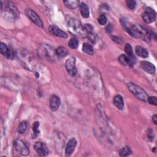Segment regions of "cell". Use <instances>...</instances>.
<instances>
[{
	"instance_id": "6",
	"label": "cell",
	"mask_w": 157,
	"mask_h": 157,
	"mask_svg": "<svg viewBox=\"0 0 157 157\" xmlns=\"http://www.w3.org/2000/svg\"><path fill=\"white\" fill-rule=\"evenodd\" d=\"M75 61V57L71 56L66 60L65 63V67L67 73L72 76H75L77 73Z\"/></svg>"
},
{
	"instance_id": "20",
	"label": "cell",
	"mask_w": 157,
	"mask_h": 157,
	"mask_svg": "<svg viewBox=\"0 0 157 157\" xmlns=\"http://www.w3.org/2000/svg\"><path fill=\"white\" fill-rule=\"evenodd\" d=\"M64 5L66 7L70 9H76L79 5V1L77 0H72V1H63Z\"/></svg>"
},
{
	"instance_id": "16",
	"label": "cell",
	"mask_w": 157,
	"mask_h": 157,
	"mask_svg": "<svg viewBox=\"0 0 157 157\" xmlns=\"http://www.w3.org/2000/svg\"><path fill=\"white\" fill-rule=\"evenodd\" d=\"M135 51H136V53L141 58H147L148 56V52L147 51V50L141 46H136V48H135Z\"/></svg>"
},
{
	"instance_id": "22",
	"label": "cell",
	"mask_w": 157,
	"mask_h": 157,
	"mask_svg": "<svg viewBox=\"0 0 157 157\" xmlns=\"http://www.w3.org/2000/svg\"><path fill=\"white\" fill-rule=\"evenodd\" d=\"M82 51L86 54L90 55H92L94 53V50L93 47L87 43H84L83 44Z\"/></svg>"
},
{
	"instance_id": "23",
	"label": "cell",
	"mask_w": 157,
	"mask_h": 157,
	"mask_svg": "<svg viewBox=\"0 0 157 157\" xmlns=\"http://www.w3.org/2000/svg\"><path fill=\"white\" fill-rule=\"evenodd\" d=\"M132 153L131 148L129 147H124L121 148L119 151V155L121 156H126Z\"/></svg>"
},
{
	"instance_id": "3",
	"label": "cell",
	"mask_w": 157,
	"mask_h": 157,
	"mask_svg": "<svg viewBox=\"0 0 157 157\" xmlns=\"http://www.w3.org/2000/svg\"><path fill=\"white\" fill-rule=\"evenodd\" d=\"M128 88L136 98L142 101L147 102L148 96L141 87L133 83H129L128 84Z\"/></svg>"
},
{
	"instance_id": "1",
	"label": "cell",
	"mask_w": 157,
	"mask_h": 157,
	"mask_svg": "<svg viewBox=\"0 0 157 157\" xmlns=\"http://www.w3.org/2000/svg\"><path fill=\"white\" fill-rule=\"evenodd\" d=\"M127 31L131 36L135 38H140L146 42H150L151 39V33L138 24L127 28Z\"/></svg>"
},
{
	"instance_id": "9",
	"label": "cell",
	"mask_w": 157,
	"mask_h": 157,
	"mask_svg": "<svg viewBox=\"0 0 157 157\" xmlns=\"http://www.w3.org/2000/svg\"><path fill=\"white\" fill-rule=\"evenodd\" d=\"M34 149L38 155L41 156H47L49 153V150L45 144L42 142H37L34 145Z\"/></svg>"
},
{
	"instance_id": "29",
	"label": "cell",
	"mask_w": 157,
	"mask_h": 157,
	"mask_svg": "<svg viewBox=\"0 0 157 157\" xmlns=\"http://www.w3.org/2000/svg\"><path fill=\"white\" fill-rule=\"evenodd\" d=\"M127 7L130 9L131 10L134 9L136 6V2L134 0H128L126 1Z\"/></svg>"
},
{
	"instance_id": "14",
	"label": "cell",
	"mask_w": 157,
	"mask_h": 157,
	"mask_svg": "<svg viewBox=\"0 0 157 157\" xmlns=\"http://www.w3.org/2000/svg\"><path fill=\"white\" fill-rule=\"evenodd\" d=\"M140 66L143 70L148 74H152L155 72V66L151 63L146 61H143L140 62Z\"/></svg>"
},
{
	"instance_id": "31",
	"label": "cell",
	"mask_w": 157,
	"mask_h": 157,
	"mask_svg": "<svg viewBox=\"0 0 157 157\" xmlns=\"http://www.w3.org/2000/svg\"><path fill=\"white\" fill-rule=\"evenodd\" d=\"M86 37L87 38L89 39V40L92 42V43H94L95 42V40H96V38H95V36L94 35V34H93L92 32H90L89 33H88V34L86 35Z\"/></svg>"
},
{
	"instance_id": "19",
	"label": "cell",
	"mask_w": 157,
	"mask_h": 157,
	"mask_svg": "<svg viewBox=\"0 0 157 157\" xmlns=\"http://www.w3.org/2000/svg\"><path fill=\"white\" fill-rule=\"evenodd\" d=\"M118 61L121 64L124 65V66L132 65L133 64L131 59L128 56H126L125 55H121L118 57Z\"/></svg>"
},
{
	"instance_id": "10",
	"label": "cell",
	"mask_w": 157,
	"mask_h": 157,
	"mask_svg": "<svg viewBox=\"0 0 157 157\" xmlns=\"http://www.w3.org/2000/svg\"><path fill=\"white\" fill-rule=\"evenodd\" d=\"M19 13L17 9L13 6L12 2H9V4L6 6L5 15L9 18H15L18 17Z\"/></svg>"
},
{
	"instance_id": "24",
	"label": "cell",
	"mask_w": 157,
	"mask_h": 157,
	"mask_svg": "<svg viewBox=\"0 0 157 157\" xmlns=\"http://www.w3.org/2000/svg\"><path fill=\"white\" fill-rule=\"evenodd\" d=\"M68 45L72 49H75L78 45V40L76 37L71 38L68 42Z\"/></svg>"
},
{
	"instance_id": "25",
	"label": "cell",
	"mask_w": 157,
	"mask_h": 157,
	"mask_svg": "<svg viewBox=\"0 0 157 157\" xmlns=\"http://www.w3.org/2000/svg\"><path fill=\"white\" fill-rule=\"evenodd\" d=\"M9 47H8L5 43L1 42L0 52H1V53L2 55L5 56L6 57L7 56V53H8V51H9Z\"/></svg>"
},
{
	"instance_id": "21",
	"label": "cell",
	"mask_w": 157,
	"mask_h": 157,
	"mask_svg": "<svg viewBox=\"0 0 157 157\" xmlns=\"http://www.w3.org/2000/svg\"><path fill=\"white\" fill-rule=\"evenodd\" d=\"M55 54L58 57H64L67 55V50L65 47L60 46L55 50Z\"/></svg>"
},
{
	"instance_id": "13",
	"label": "cell",
	"mask_w": 157,
	"mask_h": 157,
	"mask_svg": "<svg viewBox=\"0 0 157 157\" xmlns=\"http://www.w3.org/2000/svg\"><path fill=\"white\" fill-rule=\"evenodd\" d=\"M61 104L60 99L56 95H52L50 99V108L52 111H56L59 107Z\"/></svg>"
},
{
	"instance_id": "11",
	"label": "cell",
	"mask_w": 157,
	"mask_h": 157,
	"mask_svg": "<svg viewBox=\"0 0 157 157\" xmlns=\"http://www.w3.org/2000/svg\"><path fill=\"white\" fill-rule=\"evenodd\" d=\"M48 31L51 34L57 37L62 38H66L67 37L66 33L63 31L61 29L55 25H50L48 28Z\"/></svg>"
},
{
	"instance_id": "7",
	"label": "cell",
	"mask_w": 157,
	"mask_h": 157,
	"mask_svg": "<svg viewBox=\"0 0 157 157\" xmlns=\"http://www.w3.org/2000/svg\"><path fill=\"white\" fill-rule=\"evenodd\" d=\"M26 14L28 17V18L37 26L39 27H43V23L40 19V18L39 17V15L34 12L33 10L30 9H26Z\"/></svg>"
},
{
	"instance_id": "32",
	"label": "cell",
	"mask_w": 157,
	"mask_h": 157,
	"mask_svg": "<svg viewBox=\"0 0 157 157\" xmlns=\"http://www.w3.org/2000/svg\"><path fill=\"white\" fill-rule=\"evenodd\" d=\"M152 121H153V122L155 124H157V116H156V115H154L152 117Z\"/></svg>"
},
{
	"instance_id": "15",
	"label": "cell",
	"mask_w": 157,
	"mask_h": 157,
	"mask_svg": "<svg viewBox=\"0 0 157 157\" xmlns=\"http://www.w3.org/2000/svg\"><path fill=\"white\" fill-rule=\"evenodd\" d=\"M113 103L115 106L118 109H122L124 107V101L121 96L118 94L116 95L113 99Z\"/></svg>"
},
{
	"instance_id": "12",
	"label": "cell",
	"mask_w": 157,
	"mask_h": 157,
	"mask_svg": "<svg viewBox=\"0 0 157 157\" xmlns=\"http://www.w3.org/2000/svg\"><path fill=\"white\" fill-rule=\"evenodd\" d=\"M77 145V141L75 138H71L69 142H67L66 147V150H65V153L66 156H71V154L74 152L75 147Z\"/></svg>"
},
{
	"instance_id": "26",
	"label": "cell",
	"mask_w": 157,
	"mask_h": 157,
	"mask_svg": "<svg viewBox=\"0 0 157 157\" xmlns=\"http://www.w3.org/2000/svg\"><path fill=\"white\" fill-rule=\"evenodd\" d=\"M39 123L38 121H35L33 124V138L36 139L38 134H39V131L38 130V128L39 126Z\"/></svg>"
},
{
	"instance_id": "4",
	"label": "cell",
	"mask_w": 157,
	"mask_h": 157,
	"mask_svg": "<svg viewBox=\"0 0 157 157\" xmlns=\"http://www.w3.org/2000/svg\"><path fill=\"white\" fill-rule=\"evenodd\" d=\"M15 149L21 155L28 156L29 153V150L23 141L20 139H17L13 142Z\"/></svg>"
},
{
	"instance_id": "8",
	"label": "cell",
	"mask_w": 157,
	"mask_h": 157,
	"mask_svg": "<svg viewBox=\"0 0 157 157\" xmlns=\"http://www.w3.org/2000/svg\"><path fill=\"white\" fill-rule=\"evenodd\" d=\"M50 48L51 47L47 45H41L38 49L39 55L43 58H51L54 54H55V50H53Z\"/></svg>"
},
{
	"instance_id": "30",
	"label": "cell",
	"mask_w": 157,
	"mask_h": 157,
	"mask_svg": "<svg viewBox=\"0 0 157 157\" xmlns=\"http://www.w3.org/2000/svg\"><path fill=\"white\" fill-rule=\"evenodd\" d=\"M147 102L151 105H156V96H151V97H148V100Z\"/></svg>"
},
{
	"instance_id": "27",
	"label": "cell",
	"mask_w": 157,
	"mask_h": 157,
	"mask_svg": "<svg viewBox=\"0 0 157 157\" xmlns=\"http://www.w3.org/2000/svg\"><path fill=\"white\" fill-rule=\"evenodd\" d=\"M27 128V124L26 121H22L20 123V124L18 126V132L20 134H23Z\"/></svg>"
},
{
	"instance_id": "18",
	"label": "cell",
	"mask_w": 157,
	"mask_h": 157,
	"mask_svg": "<svg viewBox=\"0 0 157 157\" xmlns=\"http://www.w3.org/2000/svg\"><path fill=\"white\" fill-rule=\"evenodd\" d=\"M124 51L128 55V56L131 59L132 63L134 64V61H135V57L133 54V51H132V48L131 45L129 44H126L124 47Z\"/></svg>"
},
{
	"instance_id": "2",
	"label": "cell",
	"mask_w": 157,
	"mask_h": 157,
	"mask_svg": "<svg viewBox=\"0 0 157 157\" xmlns=\"http://www.w3.org/2000/svg\"><path fill=\"white\" fill-rule=\"evenodd\" d=\"M67 28L69 31L75 36H79L82 37H86L87 32L81 22L75 18L70 19L67 22Z\"/></svg>"
},
{
	"instance_id": "28",
	"label": "cell",
	"mask_w": 157,
	"mask_h": 157,
	"mask_svg": "<svg viewBox=\"0 0 157 157\" xmlns=\"http://www.w3.org/2000/svg\"><path fill=\"white\" fill-rule=\"evenodd\" d=\"M107 17L105 15L101 14L98 18V21L101 25H105L107 23Z\"/></svg>"
},
{
	"instance_id": "17",
	"label": "cell",
	"mask_w": 157,
	"mask_h": 157,
	"mask_svg": "<svg viewBox=\"0 0 157 157\" xmlns=\"http://www.w3.org/2000/svg\"><path fill=\"white\" fill-rule=\"evenodd\" d=\"M80 10L81 15L84 18H88L90 16V10L88 6L82 2L80 5Z\"/></svg>"
},
{
	"instance_id": "5",
	"label": "cell",
	"mask_w": 157,
	"mask_h": 157,
	"mask_svg": "<svg viewBox=\"0 0 157 157\" xmlns=\"http://www.w3.org/2000/svg\"><path fill=\"white\" fill-rule=\"evenodd\" d=\"M143 20L146 23H150L155 21L156 18V12L150 7H147L142 15Z\"/></svg>"
}]
</instances>
